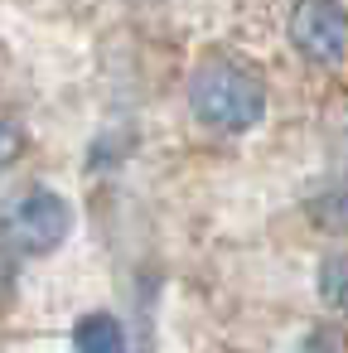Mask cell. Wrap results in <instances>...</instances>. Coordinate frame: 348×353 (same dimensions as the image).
Listing matches in <instances>:
<instances>
[{"label": "cell", "mask_w": 348, "mask_h": 353, "mask_svg": "<svg viewBox=\"0 0 348 353\" xmlns=\"http://www.w3.org/2000/svg\"><path fill=\"white\" fill-rule=\"evenodd\" d=\"M68 232H73V203L49 184L25 189L6 208V242L20 256H54L68 242Z\"/></svg>", "instance_id": "7a4b0ae2"}, {"label": "cell", "mask_w": 348, "mask_h": 353, "mask_svg": "<svg viewBox=\"0 0 348 353\" xmlns=\"http://www.w3.org/2000/svg\"><path fill=\"white\" fill-rule=\"evenodd\" d=\"M300 353H343V339H338L329 324H314V329L300 339Z\"/></svg>", "instance_id": "52a82bcc"}, {"label": "cell", "mask_w": 348, "mask_h": 353, "mask_svg": "<svg viewBox=\"0 0 348 353\" xmlns=\"http://www.w3.org/2000/svg\"><path fill=\"white\" fill-rule=\"evenodd\" d=\"M218 353H242V348H218Z\"/></svg>", "instance_id": "ba28073f"}, {"label": "cell", "mask_w": 348, "mask_h": 353, "mask_svg": "<svg viewBox=\"0 0 348 353\" xmlns=\"http://www.w3.org/2000/svg\"><path fill=\"white\" fill-rule=\"evenodd\" d=\"M20 155H25V131H20L10 117H0V174L15 170V165H20Z\"/></svg>", "instance_id": "8992f818"}, {"label": "cell", "mask_w": 348, "mask_h": 353, "mask_svg": "<svg viewBox=\"0 0 348 353\" xmlns=\"http://www.w3.org/2000/svg\"><path fill=\"white\" fill-rule=\"evenodd\" d=\"M285 34L295 54L314 68L348 63V10L338 0H295L285 15Z\"/></svg>", "instance_id": "3957f363"}, {"label": "cell", "mask_w": 348, "mask_h": 353, "mask_svg": "<svg viewBox=\"0 0 348 353\" xmlns=\"http://www.w3.org/2000/svg\"><path fill=\"white\" fill-rule=\"evenodd\" d=\"M314 290L324 300V310L348 319V252H329L314 271Z\"/></svg>", "instance_id": "5b68a950"}, {"label": "cell", "mask_w": 348, "mask_h": 353, "mask_svg": "<svg viewBox=\"0 0 348 353\" xmlns=\"http://www.w3.org/2000/svg\"><path fill=\"white\" fill-rule=\"evenodd\" d=\"M73 348L78 353H126V329H121L116 314L92 310L73 324Z\"/></svg>", "instance_id": "277c9868"}, {"label": "cell", "mask_w": 348, "mask_h": 353, "mask_svg": "<svg viewBox=\"0 0 348 353\" xmlns=\"http://www.w3.org/2000/svg\"><path fill=\"white\" fill-rule=\"evenodd\" d=\"M189 112L213 136H252L266 121V83L232 59H203L189 73Z\"/></svg>", "instance_id": "6da1fadb"}]
</instances>
